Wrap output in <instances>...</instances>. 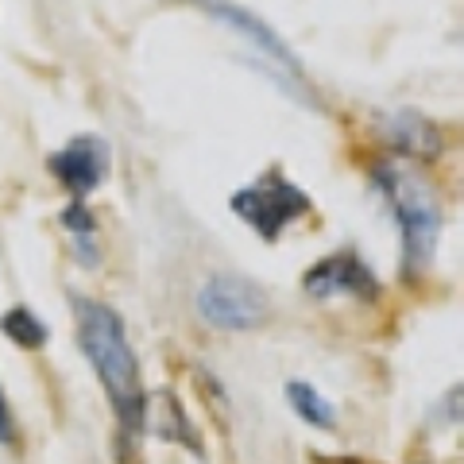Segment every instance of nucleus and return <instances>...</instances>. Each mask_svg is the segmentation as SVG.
<instances>
[{"label":"nucleus","instance_id":"f03ea898","mask_svg":"<svg viewBox=\"0 0 464 464\" xmlns=\"http://www.w3.org/2000/svg\"><path fill=\"white\" fill-rule=\"evenodd\" d=\"M375 179H380L383 194L391 201V213H395V221L402 228L406 271L430 267L433 248H438V232H441V209L430 182L414 167H402V163H380Z\"/></svg>","mask_w":464,"mask_h":464},{"label":"nucleus","instance_id":"6e6552de","mask_svg":"<svg viewBox=\"0 0 464 464\" xmlns=\"http://www.w3.org/2000/svg\"><path fill=\"white\" fill-rule=\"evenodd\" d=\"M387 136L395 148H402L406 155H418V159H426V155H438L441 151V132L433 128L426 116H418V112H395V116H387Z\"/></svg>","mask_w":464,"mask_h":464},{"label":"nucleus","instance_id":"39448f33","mask_svg":"<svg viewBox=\"0 0 464 464\" xmlns=\"http://www.w3.org/2000/svg\"><path fill=\"white\" fill-rule=\"evenodd\" d=\"M109 163H112V155H109L105 140L101 136H78V140H70L63 151H54L47 167H51L54 179L82 201L85 194L105 182Z\"/></svg>","mask_w":464,"mask_h":464},{"label":"nucleus","instance_id":"423d86ee","mask_svg":"<svg viewBox=\"0 0 464 464\" xmlns=\"http://www.w3.org/2000/svg\"><path fill=\"white\" fill-rule=\"evenodd\" d=\"M306 290L314 298H333V295H360V298H375V275L360 256H329L317 267L306 271Z\"/></svg>","mask_w":464,"mask_h":464},{"label":"nucleus","instance_id":"9d476101","mask_svg":"<svg viewBox=\"0 0 464 464\" xmlns=\"http://www.w3.org/2000/svg\"><path fill=\"white\" fill-rule=\"evenodd\" d=\"M63 221H66L70 232H74V244H78V256L85 259V267H93L97 264V237H93V217H90V209H85L82 201H74V206L63 213Z\"/></svg>","mask_w":464,"mask_h":464},{"label":"nucleus","instance_id":"0eeeda50","mask_svg":"<svg viewBox=\"0 0 464 464\" xmlns=\"http://www.w3.org/2000/svg\"><path fill=\"white\" fill-rule=\"evenodd\" d=\"M213 12H217V20L221 24H228V27H237V32L244 35V39H252L256 43V51L267 58V63L275 66V70H283V74L290 78L295 74L298 78V66H295V58L286 54V47L279 43V35L271 32V27H264L256 16H248V12H240V8H232V5H213Z\"/></svg>","mask_w":464,"mask_h":464},{"label":"nucleus","instance_id":"f257e3e1","mask_svg":"<svg viewBox=\"0 0 464 464\" xmlns=\"http://www.w3.org/2000/svg\"><path fill=\"white\" fill-rule=\"evenodd\" d=\"M74 314H78L82 353H85V360H90V368L97 372V380H101V387H105V395L112 402L116 418H121V426L140 430V422H143V383H140V364H136L132 344H128L121 314L101 306V302H90V298H78Z\"/></svg>","mask_w":464,"mask_h":464},{"label":"nucleus","instance_id":"20e7f679","mask_svg":"<svg viewBox=\"0 0 464 464\" xmlns=\"http://www.w3.org/2000/svg\"><path fill=\"white\" fill-rule=\"evenodd\" d=\"M198 314L217 329H256L267 314L264 295L237 275H213L198 290Z\"/></svg>","mask_w":464,"mask_h":464},{"label":"nucleus","instance_id":"1a4fd4ad","mask_svg":"<svg viewBox=\"0 0 464 464\" xmlns=\"http://www.w3.org/2000/svg\"><path fill=\"white\" fill-rule=\"evenodd\" d=\"M286 402L295 406V414L302 418V422H310L317 430H333V406L317 395V391L310 383H302V380H290L286 383Z\"/></svg>","mask_w":464,"mask_h":464},{"label":"nucleus","instance_id":"f8f14e48","mask_svg":"<svg viewBox=\"0 0 464 464\" xmlns=\"http://www.w3.org/2000/svg\"><path fill=\"white\" fill-rule=\"evenodd\" d=\"M0 441L5 445L16 441V418H12V402L5 395V387H0Z\"/></svg>","mask_w":464,"mask_h":464},{"label":"nucleus","instance_id":"9b49d317","mask_svg":"<svg viewBox=\"0 0 464 464\" xmlns=\"http://www.w3.org/2000/svg\"><path fill=\"white\" fill-rule=\"evenodd\" d=\"M0 325H5V333H8V337L16 341L20 348H39L43 341H47V325H43L32 310H8Z\"/></svg>","mask_w":464,"mask_h":464},{"label":"nucleus","instance_id":"ddd939ff","mask_svg":"<svg viewBox=\"0 0 464 464\" xmlns=\"http://www.w3.org/2000/svg\"><path fill=\"white\" fill-rule=\"evenodd\" d=\"M333 464H356V460H333Z\"/></svg>","mask_w":464,"mask_h":464},{"label":"nucleus","instance_id":"7ed1b4c3","mask_svg":"<svg viewBox=\"0 0 464 464\" xmlns=\"http://www.w3.org/2000/svg\"><path fill=\"white\" fill-rule=\"evenodd\" d=\"M232 209H237L259 237L275 240L290 221H298V217L310 209V198L302 194L295 182H286L279 170H271L267 179H259L256 186H244V190L232 194Z\"/></svg>","mask_w":464,"mask_h":464}]
</instances>
